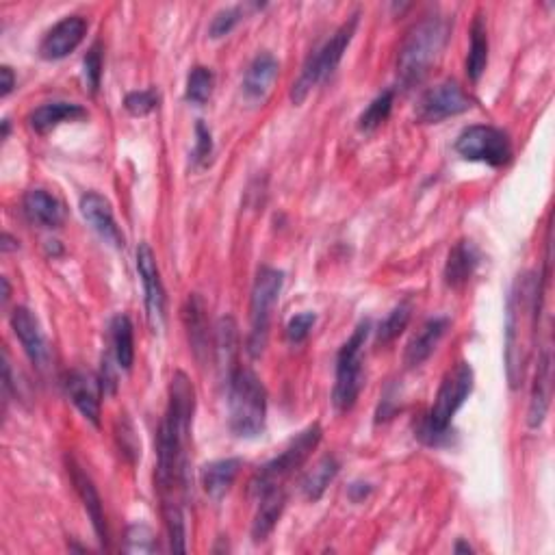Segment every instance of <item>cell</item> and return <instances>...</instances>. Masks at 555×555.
<instances>
[{
  "label": "cell",
  "instance_id": "17",
  "mask_svg": "<svg viewBox=\"0 0 555 555\" xmlns=\"http://www.w3.org/2000/svg\"><path fill=\"white\" fill-rule=\"evenodd\" d=\"M551 382H553V365H551V352L547 347V350H542V354L538 356L532 399H529V410H527L529 428H540L542 421L547 417V410L551 404Z\"/></svg>",
  "mask_w": 555,
  "mask_h": 555
},
{
  "label": "cell",
  "instance_id": "7",
  "mask_svg": "<svg viewBox=\"0 0 555 555\" xmlns=\"http://www.w3.org/2000/svg\"><path fill=\"white\" fill-rule=\"evenodd\" d=\"M285 285V274L274 267H261L254 280L252 300H250V337H248V354L258 358L267 347L271 313L280 300V291Z\"/></svg>",
  "mask_w": 555,
  "mask_h": 555
},
{
  "label": "cell",
  "instance_id": "19",
  "mask_svg": "<svg viewBox=\"0 0 555 555\" xmlns=\"http://www.w3.org/2000/svg\"><path fill=\"white\" fill-rule=\"evenodd\" d=\"M87 118V109H83L76 102H46V105L37 107L29 115V124L35 133L46 135L50 131H55L57 126L66 122H79Z\"/></svg>",
  "mask_w": 555,
  "mask_h": 555
},
{
  "label": "cell",
  "instance_id": "45",
  "mask_svg": "<svg viewBox=\"0 0 555 555\" xmlns=\"http://www.w3.org/2000/svg\"><path fill=\"white\" fill-rule=\"evenodd\" d=\"M9 135V120H3V139H7Z\"/></svg>",
  "mask_w": 555,
  "mask_h": 555
},
{
  "label": "cell",
  "instance_id": "6",
  "mask_svg": "<svg viewBox=\"0 0 555 555\" xmlns=\"http://www.w3.org/2000/svg\"><path fill=\"white\" fill-rule=\"evenodd\" d=\"M358 18H360L358 14H352L337 31L330 35V40L324 46L308 57V61L302 68V74L298 76V81L293 83V89H291L293 105H302L306 96L313 92V87L319 85L321 81H326L328 76L337 70L347 46H350L352 37L356 33Z\"/></svg>",
  "mask_w": 555,
  "mask_h": 555
},
{
  "label": "cell",
  "instance_id": "18",
  "mask_svg": "<svg viewBox=\"0 0 555 555\" xmlns=\"http://www.w3.org/2000/svg\"><path fill=\"white\" fill-rule=\"evenodd\" d=\"M285 506H287V493L282 486L269 488L265 493L258 495V510L252 523L254 542H265L269 538V534L274 532V527L278 525Z\"/></svg>",
  "mask_w": 555,
  "mask_h": 555
},
{
  "label": "cell",
  "instance_id": "30",
  "mask_svg": "<svg viewBox=\"0 0 555 555\" xmlns=\"http://www.w3.org/2000/svg\"><path fill=\"white\" fill-rule=\"evenodd\" d=\"M163 521L170 538V549L176 553L187 551V532H185V514L178 501H161Z\"/></svg>",
  "mask_w": 555,
  "mask_h": 555
},
{
  "label": "cell",
  "instance_id": "14",
  "mask_svg": "<svg viewBox=\"0 0 555 555\" xmlns=\"http://www.w3.org/2000/svg\"><path fill=\"white\" fill-rule=\"evenodd\" d=\"M11 328H14L16 337L20 339L24 352H27L31 363L44 371L48 367L50 360V350L48 343L44 339V332L40 328V321L29 311L27 306H18L14 313H11Z\"/></svg>",
  "mask_w": 555,
  "mask_h": 555
},
{
  "label": "cell",
  "instance_id": "24",
  "mask_svg": "<svg viewBox=\"0 0 555 555\" xmlns=\"http://www.w3.org/2000/svg\"><path fill=\"white\" fill-rule=\"evenodd\" d=\"M278 59L271 55V53H261L256 55L254 61L250 63L248 72H245V79H243V94L248 100L256 102V100H263L269 92L271 83L276 81L278 76Z\"/></svg>",
  "mask_w": 555,
  "mask_h": 555
},
{
  "label": "cell",
  "instance_id": "12",
  "mask_svg": "<svg viewBox=\"0 0 555 555\" xmlns=\"http://www.w3.org/2000/svg\"><path fill=\"white\" fill-rule=\"evenodd\" d=\"M137 269L144 285V300L148 321L154 330H161L165 324V289L159 274L157 258L148 243H141L137 248Z\"/></svg>",
  "mask_w": 555,
  "mask_h": 555
},
{
  "label": "cell",
  "instance_id": "36",
  "mask_svg": "<svg viewBox=\"0 0 555 555\" xmlns=\"http://www.w3.org/2000/svg\"><path fill=\"white\" fill-rule=\"evenodd\" d=\"M83 76H85L87 87L96 94L100 87V79H102V48H100V44H94L87 50V55L83 59Z\"/></svg>",
  "mask_w": 555,
  "mask_h": 555
},
{
  "label": "cell",
  "instance_id": "26",
  "mask_svg": "<svg viewBox=\"0 0 555 555\" xmlns=\"http://www.w3.org/2000/svg\"><path fill=\"white\" fill-rule=\"evenodd\" d=\"M183 319H185L193 354L202 358L204 352H209V321H206L204 300L198 293L189 295V300L183 308Z\"/></svg>",
  "mask_w": 555,
  "mask_h": 555
},
{
  "label": "cell",
  "instance_id": "25",
  "mask_svg": "<svg viewBox=\"0 0 555 555\" xmlns=\"http://www.w3.org/2000/svg\"><path fill=\"white\" fill-rule=\"evenodd\" d=\"M239 471H241V460L239 458H226V460L209 462L200 471L204 493L215 501L222 499L230 490V486L235 484Z\"/></svg>",
  "mask_w": 555,
  "mask_h": 555
},
{
  "label": "cell",
  "instance_id": "34",
  "mask_svg": "<svg viewBox=\"0 0 555 555\" xmlns=\"http://www.w3.org/2000/svg\"><path fill=\"white\" fill-rule=\"evenodd\" d=\"M159 107V94L154 89H141V92H131L124 98V109L141 118V115H148Z\"/></svg>",
  "mask_w": 555,
  "mask_h": 555
},
{
  "label": "cell",
  "instance_id": "5",
  "mask_svg": "<svg viewBox=\"0 0 555 555\" xmlns=\"http://www.w3.org/2000/svg\"><path fill=\"white\" fill-rule=\"evenodd\" d=\"M473 369L469 363H456L451 367L441 382V389L436 393L434 406L423 417L417 436L428 445H438L447 438L449 425L454 421L456 412L464 406L469 395L473 393Z\"/></svg>",
  "mask_w": 555,
  "mask_h": 555
},
{
  "label": "cell",
  "instance_id": "11",
  "mask_svg": "<svg viewBox=\"0 0 555 555\" xmlns=\"http://www.w3.org/2000/svg\"><path fill=\"white\" fill-rule=\"evenodd\" d=\"M469 109L471 98L464 94V89L456 81H445L428 89L419 98L415 118L421 124H438L447 118H456V115Z\"/></svg>",
  "mask_w": 555,
  "mask_h": 555
},
{
  "label": "cell",
  "instance_id": "13",
  "mask_svg": "<svg viewBox=\"0 0 555 555\" xmlns=\"http://www.w3.org/2000/svg\"><path fill=\"white\" fill-rule=\"evenodd\" d=\"M87 33V20L83 16H68L50 29L40 44V55L46 61H59L81 46Z\"/></svg>",
  "mask_w": 555,
  "mask_h": 555
},
{
  "label": "cell",
  "instance_id": "29",
  "mask_svg": "<svg viewBox=\"0 0 555 555\" xmlns=\"http://www.w3.org/2000/svg\"><path fill=\"white\" fill-rule=\"evenodd\" d=\"M339 473V462L334 456H324L315 467L306 473V477L302 480V493L308 501H317L324 497L326 488L330 486V482L337 477Z\"/></svg>",
  "mask_w": 555,
  "mask_h": 555
},
{
  "label": "cell",
  "instance_id": "44",
  "mask_svg": "<svg viewBox=\"0 0 555 555\" xmlns=\"http://www.w3.org/2000/svg\"><path fill=\"white\" fill-rule=\"evenodd\" d=\"M9 300V282H7V278H3V302H7Z\"/></svg>",
  "mask_w": 555,
  "mask_h": 555
},
{
  "label": "cell",
  "instance_id": "10",
  "mask_svg": "<svg viewBox=\"0 0 555 555\" xmlns=\"http://www.w3.org/2000/svg\"><path fill=\"white\" fill-rule=\"evenodd\" d=\"M454 148L462 159L486 163L490 167H503L512 159V144L508 135L486 124L464 128Z\"/></svg>",
  "mask_w": 555,
  "mask_h": 555
},
{
  "label": "cell",
  "instance_id": "39",
  "mask_svg": "<svg viewBox=\"0 0 555 555\" xmlns=\"http://www.w3.org/2000/svg\"><path fill=\"white\" fill-rule=\"evenodd\" d=\"M315 321H317V315L311 313V311H306V313H300V315H295L289 324H287V339L291 343H302L306 341L308 334H311L313 326H315Z\"/></svg>",
  "mask_w": 555,
  "mask_h": 555
},
{
  "label": "cell",
  "instance_id": "38",
  "mask_svg": "<svg viewBox=\"0 0 555 555\" xmlns=\"http://www.w3.org/2000/svg\"><path fill=\"white\" fill-rule=\"evenodd\" d=\"M241 16H243L241 14V7H228L224 11H219V14L211 22L209 35L213 37V40H219V37L228 35L241 22Z\"/></svg>",
  "mask_w": 555,
  "mask_h": 555
},
{
  "label": "cell",
  "instance_id": "22",
  "mask_svg": "<svg viewBox=\"0 0 555 555\" xmlns=\"http://www.w3.org/2000/svg\"><path fill=\"white\" fill-rule=\"evenodd\" d=\"M449 328V319L447 317H434L430 321H425L421 326V330L412 337V341L406 347V365L408 367H419L428 360L436 345L441 343V339L445 337V332Z\"/></svg>",
  "mask_w": 555,
  "mask_h": 555
},
{
  "label": "cell",
  "instance_id": "40",
  "mask_svg": "<svg viewBox=\"0 0 555 555\" xmlns=\"http://www.w3.org/2000/svg\"><path fill=\"white\" fill-rule=\"evenodd\" d=\"M0 76H3V85H0V87H3V96H9L16 87V76H14V72H11L9 66L0 68Z\"/></svg>",
  "mask_w": 555,
  "mask_h": 555
},
{
  "label": "cell",
  "instance_id": "35",
  "mask_svg": "<svg viewBox=\"0 0 555 555\" xmlns=\"http://www.w3.org/2000/svg\"><path fill=\"white\" fill-rule=\"evenodd\" d=\"M213 159V135L211 128L206 126L202 120L196 124V150H193V165L206 167Z\"/></svg>",
  "mask_w": 555,
  "mask_h": 555
},
{
  "label": "cell",
  "instance_id": "23",
  "mask_svg": "<svg viewBox=\"0 0 555 555\" xmlns=\"http://www.w3.org/2000/svg\"><path fill=\"white\" fill-rule=\"evenodd\" d=\"M24 215L29 217V222L42 226V228H59L66 219V209L63 204L50 196L44 189H31L27 196H24Z\"/></svg>",
  "mask_w": 555,
  "mask_h": 555
},
{
  "label": "cell",
  "instance_id": "42",
  "mask_svg": "<svg viewBox=\"0 0 555 555\" xmlns=\"http://www.w3.org/2000/svg\"><path fill=\"white\" fill-rule=\"evenodd\" d=\"M126 432V441H131L133 438V430H131V425H128V430H124ZM122 449H124V454H133V456H137V447L135 445H128V443H122Z\"/></svg>",
  "mask_w": 555,
  "mask_h": 555
},
{
  "label": "cell",
  "instance_id": "1",
  "mask_svg": "<svg viewBox=\"0 0 555 555\" xmlns=\"http://www.w3.org/2000/svg\"><path fill=\"white\" fill-rule=\"evenodd\" d=\"M193 410V384L183 371H176L170 382V402L157 434V488L161 501H178L176 493L187 488V443Z\"/></svg>",
  "mask_w": 555,
  "mask_h": 555
},
{
  "label": "cell",
  "instance_id": "9",
  "mask_svg": "<svg viewBox=\"0 0 555 555\" xmlns=\"http://www.w3.org/2000/svg\"><path fill=\"white\" fill-rule=\"evenodd\" d=\"M321 434H324V432H321V425L313 423V425H308L304 432L295 436L280 456H276L274 460H269L267 464H263V467L256 471L254 480L250 484L252 493L258 497L269 488L282 486V482H285L289 475L298 471L302 464L308 460V456H311L313 451L317 449V445L321 441Z\"/></svg>",
  "mask_w": 555,
  "mask_h": 555
},
{
  "label": "cell",
  "instance_id": "41",
  "mask_svg": "<svg viewBox=\"0 0 555 555\" xmlns=\"http://www.w3.org/2000/svg\"><path fill=\"white\" fill-rule=\"evenodd\" d=\"M371 493V486L369 484H354L352 488H350V497L354 499V501H360L363 497H367Z\"/></svg>",
  "mask_w": 555,
  "mask_h": 555
},
{
  "label": "cell",
  "instance_id": "33",
  "mask_svg": "<svg viewBox=\"0 0 555 555\" xmlns=\"http://www.w3.org/2000/svg\"><path fill=\"white\" fill-rule=\"evenodd\" d=\"M410 315H412V306L410 302H402L399 306H395L393 311L389 313V317H386L380 328H378V343L380 345H389L393 343L399 334H402L408 326V321H410Z\"/></svg>",
  "mask_w": 555,
  "mask_h": 555
},
{
  "label": "cell",
  "instance_id": "27",
  "mask_svg": "<svg viewBox=\"0 0 555 555\" xmlns=\"http://www.w3.org/2000/svg\"><path fill=\"white\" fill-rule=\"evenodd\" d=\"M488 66V27L484 14H477L471 24V46L467 57V74L473 83L482 79Z\"/></svg>",
  "mask_w": 555,
  "mask_h": 555
},
{
  "label": "cell",
  "instance_id": "15",
  "mask_svg": "<svg viewBox=\"0 0 555 555\" xmlns=\"http://www.w3.org/2000/svg\"><path fill=\"white\" fill-rule=\"evenodd\" d=\"M79 209L85 217V222L92 226L102 239L115 245V248H124V235L120 232L118 222H115L111 204L105 196H100L96 191H87L81 196Z\"/></svg>",
  "mask_w": 555,
  "mask_h": 555
},
{
  "label": "cell",
  "instance_id": "16",
  "mask_svg": "<svg viewBox=\"0 0 555 555\" xmlns=\"http://www.w3.org/2000/svg\"><path fill=\"white\" fill-rule=\"evenodd\" d=\"M70 477H72V484L76 488V493H79L81 501H83V508L87 512L89 519H92V525L96 529V536L100 540L102 547H109V527H107V516H105V508H102V499L98 495V490L92 482V477H89L79 464L70 462Z\"/></svg>",
  "mask_w": 555,
  "mask_h": 555
},
{
  "label": "cell",
  "instance_id": "32",
  "mask_svg": "<svg viewBox=\"0 0 555 555\" xmlns=\"http://www.w3.org/2000/svg\"><path fill=\"white\" fill-rule=\"evenodd\" d=\"M213 85H215V76L209 68H204V66L191 68V72L187 76L185 100L191 102V105H204V102L209 100L213 94Z\"/></svg>",
  "mask_w": 555,
  "mask_h": 555
},
{
  "label": "cell",
  "instance_id": "3",
  "mask_svg": "<svg viewBox=\"0 0 555 555\" xmlns=\"http://www.w3.org/2000/svg\"><path fill=\"white\" fill-rule=\"evenodd\" d=\"M449 40V22L441 16H428L410 29L399 48L397 76L399 83L410 87L430 72L432 63L443 53Z\"/></svg>",
  "mask_w": 555,
  "mask_h": 555
},
{
  "label": "cell",
  "instance_id": "20",
  "mask_svg": "<svg viewBox=\"0 0 555 555\" xmlns=\"http://www.w3.org/2000/svg\"><path fill=\"white\" fill-rule=\"evenodd\" d=\"M477 265H480V252H477L475 243L462 239L454 245V250L449 252L445 263V285L451 289H460L467 285L471 276L475 274Z\"/></svg>",
  "mask_w": 555,
  "mask_h": 555
},
{
  "label": "cell",
  "instance_id": "2",
  "mask_svg": "<svg viewBox=\"0 0 555 555\" xmlns=\"http://www.w3.org/2000/svg\"><path fill=\"white\" fill-rule=\"evenodd\" d=\"M542 276L534 271H523L514 280L506 306V376L512 389H519L525 369L532 356L538 319L542 308Z\"/></svg>",
  "mask_w": 555,
  "mask_h": 555
},
{
  "label": "cell",
  "instance_id": "8",
  "mask_svg": "<svg viewBox=\"0 0 555 555\" xmlns=\"http://www.w3.org/2000/svg\"><path fill=\"white\" fill-rule=\"evenodd\" d=\"M369 321H363L350 339H347L337 356V382H334L332 404L337 412H350L363 391V350L369 337Z\"/></svg>",
  "mask_w": 555,
  "mask_h": 555
},
{
  "label": "cell",
  "instance_id": "28",
  "mask_svg": "<svg viewBox=\"0 0 555 555\" xmlns=\"http://www.w3.org/2000/svg\"><path fill=\"white\" fill-rule=\"evenodd\" d=\"M111 347L113 356L118 360L120 369L131 371L133 360H135V334H133V324L126 315H115L111 319Z\"/></svg>",
  "mask_w": 555,
  "mask_h": 555
},
{
  "label": "cell",
  "instance_id": "4",
  "mask_svg": "<svg viewBox=\"0 0 555 555\" xmlns=\"http://www.w3.org/2000/svg\"><path fill=\"white\" fill-rule=\"evenodd\" d=\"M230 430L239 438L263 434L267 421V391L250 369L235 367L228 376Z\"/></svg>",
  "mask_w": 555,
  "mask_h": 555
},
{
  "label": "cell",
  "instance_id": "43",
  "mask_svg": "<svg viewBox=\"0 0 555 555\" xmlns=\"http://www.w3.org/2000/svg\"><path fill=\"white\" fill-rule=\"evenodd\" d=\"M454 551L456 553H473V547L467 545V542H464V540H458V545H456Z\"/></svg>",
  "mask_w": 555,
  "mask_h": 555
},
{
  "label": "cell",
  "instance_id": "21",
  "mask_svg": "<svg viewBox=\"0 0 555 555\" xmlns=\"http://www.w3.org/2000/svg\"><path fill=\"white\" fill-rule=\"evenodd\" d=\"M68 393L74 406L81 410V415L94 425L100 428V393L98 384L92 376H87L85 371H72L68 376Z\"/></svg>",
  "mask_w": 555,
  "mask_h": 555
},
{
  "label": "cell",
  "instance_id": "31",
  "mask_svg": "<svg viewBox=\"0 0 555 555\" xmlns=\"http://www.w3.org/2000/svg\"><path fill=\"white\" fill-rule=\"evenodd\" d=\"M393 100H395L393 89H386V92H382L378 98H373L371 105L363 111V115H360V120H358L360 131L371 133L389 120L391 109H393Z\"/></svg>",
  "mask_w": 555,
  "mask_h": 555
},
{
  "label": "cell",
  "instance_id": "37",
  "mask_svg": "<svg viewBox=\"0 0 555 555\" xmlns=\"http://www.w3.org/2000/svg\"><path fill=\"white\" fill-rule=\"evenodd\" d=\"M128 553H150L154 551V534L146 525H131L126 532Z\"/></svg>",
  "mask_w": 555,
  "mask_h": 555
}]
</instances>
